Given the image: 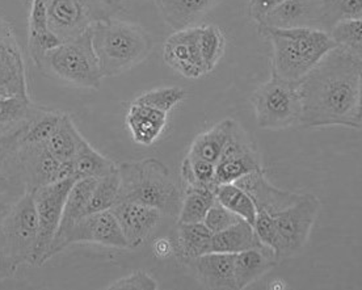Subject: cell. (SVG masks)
Instances as JSON below:
<instances>
[{"label": "cell", "mask_w": 362, "mask_h": 290, "mask_svg": "<svg viewBox=\"0 0 362 290\" xmlns=\"http://www.w3.org/2000/svg\"><path fill=\"white\" fill-rule=\"evenodd\" d=\"M337 47H343L354 54L362 57V20L346 18L337 21L328 32Z\"/></svg>", "instance_id": "37"}, {"label": "cell", "mask_w": 362, "mask_h": 290, "mask_svg": "<svg viewBox=\"0 0 362 290\" xmlns=\"http://www.w3.org/2000/svg\"><path fill=\"white\" fill-rule=\"evenodd\" d=\"M226 40L216 25L199 27V49L206 74L214 70L225 53Z\"/></svg>", "instance_id": "33"}, {"label": "cell", "mask_w": 362, "mask_h": 290, "mask_svg": "<svg viewBox=\"0 0 362 290\" xmlns=\"http://www.w3.org/2000/svg\"><path fill=\"white\" fill-rule=\"evenodd\" d=\"M216 199V190L205 187H187L182 193L177 224L204 222V218Z\"/></svg>", "instance_id": "30"}, {"label": "cell", "mask_w": 362, "mask_h": 290, "mask_svg": "<svg viewBox=\"0 0 362 290\" xmlns=\"http://www.w3.org/2000/svg\"><path fill=\"white\" fill-rule=\"evenodd\" d=\"M254 228L260 243L265 245V247H268V248H271L272 251L274 253L277 236H276L274 221H273L272 214L268 210L262 208L256 209Z\"/></svg>", "instance_id": "42"}, {"label": "cell", "mask_w": 362, "mask_h": 290, "mask_svg": "<svg viewBox=\"0 0 362 290\" xmlns=\"http://www.w3.org/2000/svg\"><path fill=\"white\" fill-rule=\"evenodd\" d=\"M362 0H326L323 30L335 25L340 20L362 18Z\"/></svg>", "instance_id": "39"}, {"label": "cell", "mask_w": 362, "mask_h": 290, "mask_svg": "<svg viewBox=\"0 0 362 290\" xmlns=\"http://www.w3.org/2000/svg\"><path fill=\"white\" fill-rule=\"evenodd\" d=\"M41 110L32 100L0 96V138L27 125Z\"/></svg>", "instance_id": "27"}, {"label": "cell", "mask_w": 362, "mask_h": 290, "mask_svg": "<svg viewBox=\"0 0 362 290\" xmlns=\"http://www.w3.org/2000/svg\"><path fill=\"white\" fill-rule=\"evenodd\" d=\"M45 4L50 30L61 41L81 36L101 20L113 18L127 0H40Z\"/></svg>", "instance_id": "6"}, {"label": "cell", "mask_w": 362, "mask_h": 290, "mask_svg": "<svg viewBox=\"0 0 362 290\" xmlns=\"http://www.w3.org/2000/svg\"><path fill=\"white\" fill-rule=\"evenodd\" d=\"M127 127L136 145H153L167 127V113L134 101L127 109Z\"/></svg>", "instance_id": "18"}, {"label": "cell", "mask_w": 362, "mask_h": 290, "mask_svg": "<svg viewBox=\"0 0 362 290\" xmlns=\"http://www.w3.org/2000/svg\"><path fill=\"white\" fill-rule=\"evenodd\" d=\"M282 1L285 0H250V6H248L250 15L255 21L260 24L263 18L277 6H280Z\"/></svg>", "instance_id": "45"}, {"label": "cell", "mask_w": 362, "mask_h": 290, "mask_svg": "<svg viewBox=\"0 0 362 290\" xmlns=\"http://www.w3.org/2000/svg\"><path fill=\"white\" fill-rule=\"evenodd\" d=\"M264 245L257 239L255 228L245 219L211 236L210 253L239 254L251 248H262Z\"/></svg>", "instance_id": "23"}, {"label": "cell", "mask_w": 362, "mask_h": 290, "mask_svg": "<svg viewBox=\"0 0 362 290\" xmlns=\"http://www.w3.org/2000/svg\"><path fill=\"white\" fill-rule=\"evenodd\" d=\"M27 125L0 138V187H24L25 188L20 176L18 154L20 139Z\"/></svg>", "instance_id": "28"}, {"label": "cell", "mask_w": 362, "mask_h": 290, "mask_svg": "<svg viewBox=\"0 0 362 290\" xmlns=\"http://www.w3.org/2000/svg\"><path fill=\"white\" fill-rule=\"evenodd\" d=\"M18 161L20 176L27 191L73 178V162L58 161L50 154L45 144H20Z\"/></svg>", "instance_id": "11"}, {"label": "cell", "mask_w": 362, "mask_h": 290, "mask_svg": "<svg viewBox=\"0 0 362 290\" xmlns=\"http://www.w3.org/2000/svg\"><path fill=\"white\" fill-rule=\"evenodd\" d=\"M118 190H119V173L117 168L113 173H108L96 180L93 191L90 195L86 216L96 211L109 210L117 201Z\"/></svg>", "instance_id": "35"}, {"label": "cell", "mask_w": 362, "mask_h": 290, "mask_svg": "<svg viewBox=\"0 0 362 290\" xmlns=\"http://www.w3.org/2000/svg\"><path fill=\"white\" fill-rule=\"evenodd\" d=\"M108 290H158L159 284L150 273L145 271H136L127 277H121L112 282Z\"/></svg>", "instance_id": "41"}, {"label": "cell", "mask_w": 362, "mask_h": 290, "mask_svg": "<svg viewBox=\"0 0 362 290\" xmlns=\"http://www.w3.org/2000/svg\"><path fill=\"white\" fill-rule=\"evenodd\" d=\"M362 57L335 47L299 82L305 127L361 129Z\"/></svg>", "instance_id": "1"}, {"label": "cell", "mask_w": 362, "mask_h": 290, "mask_svg": "<svg viewBox=\"0 0 362 290\" xmlns=\"http://www.w3.org/2000/svg\"><path fill=\"white\" fill-rule=\"evenodd\" d=\"M262 170L263 167L256 150L233 158L219 159L216 164V184L236 182L247 175Z\"/></svg>", "instance_id": "31"}, {"label": "cell", "mask_w": 362, "mask_h": 290, "mask_svg": "<svg viewBox=\"0 0 362 290\" xmlns=\"http://www.w3.org/2000/svg\"><path fill=\"white\" fill-rule=\"evenodd\" d=\"M234 184L243 188L252 197L256 209H265L269 213H276L289 207L300 196V193L282 191L273 187L271 182L265 179L264 170L250 173Z\"/></svg>", "instance_id": "19"}, {"label": "cell", "mask_w": 362, "mask_h": 290, "mask_svg": "<svg viewBox=\"0 0 362 290\" xmlns=\"http://www.w3.org/2000/svg\"><path fill=\"white\" fill-rule=\"evenodd\" d=\"M326 0H285L271 11L260 25L281 28H315L323 30Z\"/></svg>", "instance_id": "16"}, {"label": "cell", "mask_w": 362, "mask_h": 290, "mask_svg": "<svg viewBox=\"0 0 362 290\" xmlns=\"http://www.w3.org/2000/svg\"><path fill=\"white\" fill-rule=\"evenodd\" d=\"M110 211L117 219L129 248L144 245L154 233L163 216L158 209L132 201L116 202Z\"/></svg>", "instance_id": "15"}, {"label": "cell", "mask_w": 362, "mask_h": 290, "mask_svg": "<svg viewBox=\"0 0 362 290\" xmlns=\"http://www.w3.org/2000/svg\"><path fill=\"white\" fill-rule=\"evenodd\" d=\"M92 45L103 76L112 78L147 59L153 50V38L136 23L113 18L92 27Z\"/></svg>", "instance_id": "3"}, {"label": "cell", "mask_w": 362, "mask_h": 290, "mask_svg": "<svg viewBox=\"0 0 362 290\" xmlns=\"http://www.w3.org/2000/svg\"><path fill=\"white\" fill-rule=\"evenodd\" d=\"M90 243L125 250L127 240L118 226L117 219L109 210L90 213L81 218L54 248L53 256L62 253L69 245Z\"/></svg>", "instance_id": "12"}, {"label": "cell", "mask_w": 362, "mask_h": 290, "mask_svg": "<svg viewBox=\"0 0 362 290\" xmlns=\"http://www.w3.org/2000/svg\"><path fill=\"white\" fill-rule=\"evenodd\" d=\"M240 219L242 218L239 217L238 214L225 208L216 199V202L210 207L206 216L204 218V224L213 234H217L219 231H223L228 227L233 226Z\"/></svg>", "instance_id": "40"}, {"label": "cell", "mask_w": 362, "mask_h": 290, "mask_svg": "<svg viewBox=\"0 0 362 290\" xmlns=\"http://www.w3.org/2000/svg\"><path fill=\"white\" fill-rule=\"evenodd\" d=\"M276 264L277 260L274 253L265 245L235 254L234 274L236 289L248 288L251 284L263 277V274L269 272Z\"/></svg>", "instance_id": "21"}, {"label": "cell", "mask_w": 362, "mask_h": 290, "mask_svg": "<svg viewBox=\"0 0 362 290\" xmlns=\"http://www.w3.org/2000/svg\"><path fill=\"white\" fill-rule=\"evenodd\" d=\"M320 207L322 204L317 196L300 193L296 202L276 213H271L277 236L274 248L277 263L300 254L306 247Z\"/></svg>", "instance_id": "7"}, {"label": "cell", "mask_w": 362, "mask_h": 290, "mask_svg": "<svg viewBox=\"0 0 362 290\" xmlns=\"http://www.w3.org/2000/svg\"><path fill=\"white\" fill-rule=\"evenodd\" d=\"M181 179L187 187H205L216 190V164L197 158L185 156L180 170Z\"/></svg>", "instance_id": "36"}, {"label": "cell", "mask_w": 362, "mask_h": 290, "mask_svg": "<svg viewBox=\"0 0 362 290\" xmlns=\"http://www.w3.org/2000/svg\"><path fill=\"white\" fill-rule=\"evenodd\" d=\"M187 93L177 87H164L153 91L145 92L136 98V103L145 104L147 107L162 110L168 115L179 103L185 99Z\"/></svg>", "instance_id": "38"}, {"label": "cell", "mask_w": 362, "mask_h": 290, "mask_svg": "<svg viewBox=\"0 0 362 290\" xmlns=\"http://www.w3.org/2000/svg\"><path fill=\"white\" fill-rule=\"evenodd\" d=\"M213 233L204 222L197 224H177V256L185 263L201 255L210 253Z\"/></svg>", "instance_id": "26"}, {"label": "cell", "mask_w": 362, "mask_h": 290, "mask_svg": "<svg viewBox=\"0 0 362 290\" xmlns=\"http://www.w3.org/2000/svg\"><path fill=\"white\" fill-rule=\"evenodd\" d=\"M9 253L21 264H33L38 240V217L33 192L27 191L0 226Z\"/></svg>", "instance_id": "9"}, {"label": "cell", "mask_w": 362, "mask_h": 290, "mask_svg": "<svg viewBox=\"0 0 362 290\" xmlns=\"http://www.w3.org/2000/svg\"><path fill=\"white\" fill-rule=\"evenodd\" d=\"M165 64L184 78L199 79L206 75L199 49V27L175 32L164 42Z\"/></svg>", "instance_id": "14"}, {"label": "cell", "mask_w": 362, "mask_h": 290, "mask_svg": "<svg viewBox=\"0 0 362 290\" xmlns=\"http://www.w3.org/2000/svg\"><path fill=\"white\" fill-rule=\"evenodd\" d=\"M223 0H156L165 23L175 32L196 27L201 18Z\"/></svg>", "instance_id": "20"}, {"label": "cell", "mask_w": 362, "mask_h": 290, "mask_svg": "<svg viewBox=\"0 0 362 290\" xmlns=\"http://www.w3.org/2000/svg\"><path fill=\"white\" fill-rule=\"evenodd\" d=\"M268 288L269 289H286V282L284 280H273V282H269Z\"/></svg>", "instance_id": "47"}, {"label": "cell", "mask_w": 362, "mask_h": 290, "mask_svg": "<svg viewBox=\"0 0 362 290\" xmlns=\"http://www.w3.org/2000/svg\"><path fill=\"white\" fill-rule=\"evenodd\" d=\"M20 267L9 253L6 239L0 231V282L12 277Z\"/></svg>", "instance_id": "44"}, {"label": "cell", "mask_w": 362, "mask_h": 290, "mask_svg": "<svg viewBox=\"0 0 362 290\" xmlns=\"http://www.w3.org/2000/svg\"><path fill=\"white\" fill-rule=\"evenodd\" d=\"M37 67L55 81L78 88L99 90L104 78L92 45V28L46 52Z\"/></svg>", "instance_id": "5"}, {"label": "cell", "mask_w": 362, "mask_h": 290, "mask_svg": "<svg viewBox=\"0 0 362 290\" xmlns=\"http://www.w3.org/2000/svg\"><path fill=\"white\" fill-rule=\"evenodd\" d=\"M216 199L225 208L231 210L254 226L256 205L252 197L243 188L234 182L218 184L216 187Z\"/></svg>", "instance_id": "32"}, {"label": "cell", "mask_w": 362, "mask_h": 290, "mask_svg": "<svg viewBox=\"0 0 362 290\" xmlns=\"http://www.w3.org/2000/svg\"><path fill=\"white\" fill-rule=\"evenodd\" d=\"M234 254L209 253L192 259L189 264L199 284L206 289H236Z\"/></svg>", "instance_id": "17"}, {"label": "cell", "mask_w": 362, "mask_h": 290, "mask_svg": "<svg viewBox=\"0 0 362 290\" xmlns=\"http://www.w3.org/2000/svg\"><path fill=\"white\" fill-rule=\"evenodd\" d=\"M116 168L117 164L107 156L100 154L83 137L73 159V178L75 180L100 179L113 173Z\"/></svg>", "instance_id": "25"}, {"label": "cell", "mask_w": 362, "mask_h": 290, "mask_svg": "<svg viewBox=\"0 0 362 290\" xmlns=\"http://www.w3.org/2000/svg\"><path fill=\"white\" fill-rule=\"evenodd\" d=\"M260 32L271 40L272 74L288 82H300L327 53L337 47L328 32L315 28L260 25Z\"/></svg>", "instance_id": "2"}, {"label": "cell", "mask_w": 362, "mask_h": 290, "mask_svg": "<svg viewBox=\"0 0 362 290\" xmlns=\"http://www.w3.org/2000/svg\"><path fill=\"white\" fill-rule=\"evenodd\" d=\"M153 253L159 259H167L175 253V245L167 238H159L153 243Z\"/></svg>", "instance_id": "46"}, {"label": "cell", "mask_w": 362, "mask_h": 290, "mask_svg": "<svg viewBox=\"0 0 362 290\" xmlns=\"http://www.w3.org/2000/svg\"><path fill=\"white\" fill-rule=\"evenodd\" d=\"M25 192L24 187H0V226Z\"/></svg>", "instance_id": "43"}, {"label": "cell", "mask_w": 362, "mask_h": 290, "mask_svg": "<svg viewBox=\"0 0 362 290\" xmlns=\"http://www.w3.org/2000/svg\"><path fill=\"white\" fill-rule=\"evenodd\" d=\"M96 180L98 179H81V180H76L74 182L71 190L69 192V196L66 199V202H64V214H62V219H61V224L58 227L54 242L50 247L49 259L53 257L55 247L62 240V238L67 234V231L81 218L86 216L87 205H88V201H90V195H92Z\"/></svg>", "instance_id": "22"}, {"label": "cell", "mask_w": 362, "mask_h": 290, "mask_svg": "<svg viewBox=\"0 0 362 290\" xmlns=\"http://www.w3.org/2000/svg\"><path fill=\"white\" fill-rule=\"evenodd\" d=\"M75 182L76 180L74 178H69L32 191L38 217L35 265H42L49 260V251L54 242L64 214V202Z\"/></svg>", "instance_id": "10"}, {"label": "cell", "mask_w": 362, "mask_h": 290, "mask_svg": "<svg viewBox=\"0 0 362 290\" xmlns=\"http://www.w3.org/2000/svg\"><path fill=\"white\" fill-rule=\"evenodd\" d=\"M118 173L119 190L116 202H139L158 209L164 216L177 218L182 193L165 164L155 158H147L118 164Z\"/></svg>", "instance_id": "4"}, {"label": "cell", "mask_w": 362, "mask_h": 290, "mask_svg": "<svg viewBox=\"0 0 362 290\" xmlns=\"http://www.w3.org/2000/svg\"><path fill=\"white\" fill-rule=\"evenodd\" d=\"M299 83L288 82L272 74L252 95L257 125L265 130H281L299 125Z\"/></svg>", "instance_id": "8"}, {"label": "cell", "mask_w": 362, "mask_h": 290, "mask_svg": "<svg viewBox=\"0 0 362 290\" xmlns=\"http://www.w3.org/2000/svg\"><path fill=\"white\" fill-rule=\"evenodd\" d=\"M0 96L32 100L23 49L3 16H0Z\"/></svg>", "instance_id": "13"}, {"label": "cell", "mask_w": 362, "mask_h": 290, "mask_svg": "<svg viewBox=\"0 0 362 290\" xmlns=\"http://www.w3.org/2000/svg\"><path fill=\"white\" fill-rule=\"evenodd\" d=\"M62 116L64 113L61 112L42 108V110L37 115L36 117L30 120V122L24 129L20 144H25V145L46 144V141L53 134L55 127H58Z\"/></svg>", "instance_id": "34"}, {"label": "cell", "mask_w": 362, "mask_h": 290, "mask_svg": "<svg viewBox=\"0 0 362 290\" xmlns=\"http://www.w3.org/2000/svg\"><path fill=\"white\" fill-rule=\"evenodd\" d=\"M83 136L74 124L73 118L64 113L53 134L46 141L50 154L61 162H73Z\"/></svg>", "instance_id": "29"}, {"label": "cell", "mask_w": 362, "mask_h": 290, "mask_svg": "<svg viewBox=\"0 0 362 290\" xmlns=\"http://www.w3.org/2000/svg\"><path fill=\"white\" fill-rule=\"evenodd\" d=\"M234 125L235 121L227 118L206 132L201 133L190 145L187 155L190 158H197L210 163L217 164Z\"/></svg>", "instance_id": "24"}]
</instances>
